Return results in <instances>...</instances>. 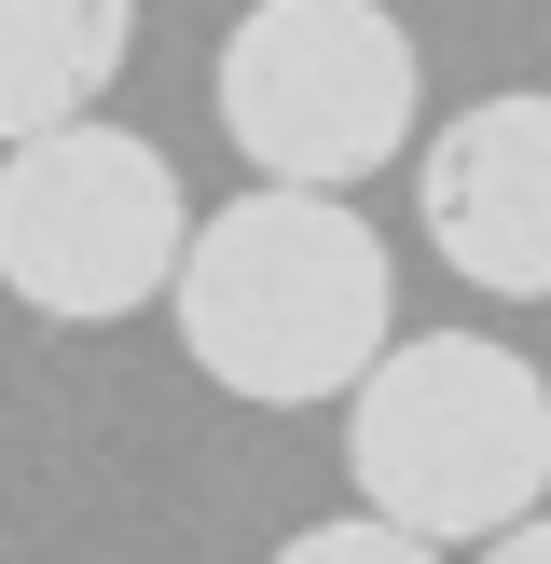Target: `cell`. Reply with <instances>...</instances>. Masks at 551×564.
<instances>
[{
	"mask_svg": "<svg viewBox=\"0 0 551 564\" xmlns=\"http://www.w3.org/2000/svg\"><path fill=\"white\" fill-rule=\"evenodd\" d=\"M165 317H180V358L220 400L317 413L400 345L386 330L400 275H386V235L345 193H235L220 220H193L180 275H165Z\"/></svg>",
	"mask_w": 551,
	"mask_h": 564,
	"instance_id": "obj_1",
	"label": "cell"
},
{
	"mask_svg": "<svg viewBox=\"0 0 551 564\" xmlns=\"http://www.w3.org/2000/svg\"><path fill=\"white\" fill-rule=\"evenodd\" d=\"M345 468L386 538H510L551 510V372L496 330H413L345 386Z\"/></svg>",
	"mask_w": 551,
	"mask_h": 564,
	"instance_id": "obj_2",
	"label": "cell"
},
{
	"mask_svg": "<svg viewBox=\"0 0 551 564\" xmlns=\"http://www.w3.org/2000/svg\"><path fill=\"white\" fill-rule=\"evenodd\" d=\"M413 28L386 0H248L220 28V124L262 193H358L413 152Z\"/></svg>",
	"mask_w": 551,
	"mask_h": 564,
	"instance_id": "obj_3",
	"label": "cell"
},
{
	"mask_svg": "<svg viewBox=\"0 0 551 564\" xmlns=\"http://www.w3.org/2000/svg\"><path fill=\"white\" fill-rule=\"evenodd\" d=\"M193 248V207H180V165L152 152L138 124H55V138H14L0 152V290L55 330H110L138 303H165Z\"/></svg>",
	"mask_w": 551,
	"mask_h": 564,
	"instance_id": "obj_4",
	"label": "cell"
},
{
	"mask_svg": "<svg viewBox=\"0 0 551 564\" xmlns=\"http://www.w3.org/2000/svg\"><path fill=\"white\" fill-rule=\"evenodd\" d=\"M413 220L483 303H551V83L441 110V138L413 152Z\"/></svg>",
	"mask_w": 551,
	"mask_h": 564,
	"instance_id": "obj_5",
	"label": "cell"
},
{
	"mask_svg": "<svg viewBox=\"0 0 551 564\" xmlns=\"http://www.w3.org/2000/svg\"><path fill=\"white\" fill-rule=\"evenodd\" d=\"M138 55V0H0V152L55 138L125 83Z\"/></svg>",
	"mask_w": 551,
	"mask_h": 564,
	"instance_id": "obj_6",
	"label": "cell"
},
{
	"mask_svg": "<svg viewBox=\"0 0 551 564\" xmlns=\"http://www.w3.org/2000/svg\"><path fill=\"white\" fill-rule=\"evenodd\" d=\"M276 564H441V551H413V538H386V523L358 510V523H303V538H276Z\"/></svg>",
	"mask_w": 551,
	"mask_h": 564,
	"instance_id": "obj_7",
	"label": "cell"
},
{
	"mask_svg": "<svg viewBox=\"0 0 551 564\" xmlns=\"http://www.w3.org/2000/svg\"><path fill=\"white\" fill-rule=\"evenodd\" d=\"M483 564H551V510H523L510 538H483Z\"/></svg>",
	"mask_w": 551,
	"mask_h": 564,
	"instance_id": "obj_8",
	"label": "cell"
}]
</instances>
